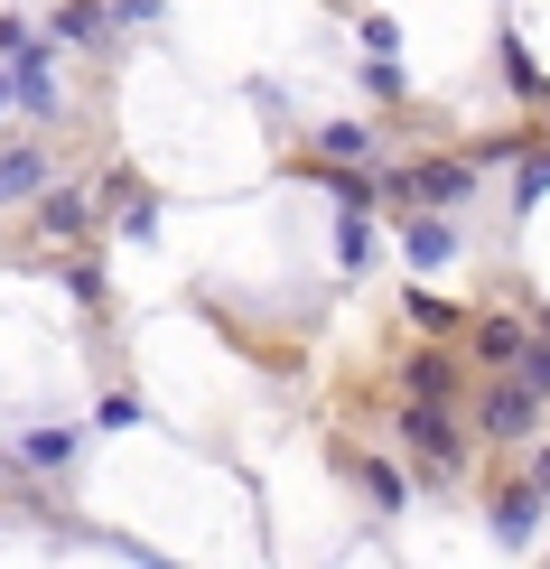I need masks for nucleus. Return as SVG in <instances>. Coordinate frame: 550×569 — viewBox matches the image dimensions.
Masks as SVG:
<instances>
[{"label": "nucleus", "mask_w": 550, "mask_h": 569, "mask_svg": "<svg viewBox=\"0 0 550 569\" xmlns=\"http://www.w3.org/2000/svg\"><path fill=\"white\" fill-rule=\"evenodd\" d=\"M486 430H494V439H532V430H541V383H532V373L486 401Z\"/></svg>", "instance_id": "nucleus-1"}, {"label": "nucleus", "mask_w": 550, "mask_h": 569, "mask_svg": "<svg viewBox=\"0 0 550 569\" xmlns=\"http://www.w3.org/2000/svg\"><path fill=\"white\" fill-rule=\"evenodd\" d=\"M401 430H411V448H420L429 467H448V458H458V420H448V411H439L429 392L411 401V420H401Z\"/></svg>", "instance_id": "nucleus-2"}, {"label": "nucleus", "mask_w": 550, "mask_h": 569, "mask_svg": "<svg viewBox=\"0 0 550 569\" xmlns=\"http://www.w3.org/2000/svg\"><path fill=\"white\" fill-rule=\"evenodd\" d=\"M392 197H429V206H458V197H467V169H458V159H429V169H392Z\"/></svg>", "instance_id": "nucleus-3"}, {"label": "nucleus", "mask_w": 550, "mask_h": 569, "mask_svg": "<svg viewBox=\"0 0 550 569\" xmlns=\"http://www.w3.org/2000/svg\"><path fill=\"white\" fill-rule=\"evenodd\" d=\"M476 346H486V365H522V355H532V337H522L513 318H486V327H476Z\"/></svg>", "instance_id": "nucleus-4"}, {"label": "nucleus", "mask_w": 550, "mask_h": 569, "mask_svg": "<svg viewBox=\"0 0 550 569\" xmlns=\"http://www.w3.org/2000/svg\"><path fill=\"white\" fill-rule=\"evenodd\" d=\"M47 169H38V150H0V197H38Z\"/></svg>", "instance_id": "nucleus-5"}, {"label": "nucleus", "mask_w": 550, "mask_h": 569, "mask_svg": "<svg viewBox=\"0 0 550 569\" xmlns=\"http://www.w3.org/2000/svg\"><path fill=\"white\" fill-rule=\"evenodd\" d=\"M532 505H541V495H532V486H513V495H504V505H494V532H504V541H513V551H522V541H532Z\"/></svg>", "instance_id": "nucleus-6"}, {"label": "nucleus", "mask_w": 550, "mask_h": 569, "mask_svg": "<svg viewBox=\"0 0 550 569\" xmlns=\"http://www.w3.org/2000/svg\"><path fill=\"white\" fill-rule=\"evenodd\" d=\"M448 252H458V233H448L439 216H429V224H411V262H420V271H439Z\"/></svg>", "instance_id": "nucleus-7"}, {"label": "nucleus", "mask_w": 550, "mask_h": 569, "mask_svg": "<svg viewBox=\"0 0 550 569\" xmlns=\"http://www.w3.org/2000/svg\"><path fill=\"white\" fill-rule=\"evenodd\" d=\"M318 150H327V159H364V150H373V131H364V122H327V131H318Z\"/></svg>", "instance_id": "nucleus-8"}, {"label": "nucleus", "mask_w": 550, "mask_h": 569, "mask_svg": "<svg viewBox=\"0 0 550 569\" xmlns=\"http://www.w3.org/2000/svg\"><path fill=\"white\" fill-rule=\"evenodd\" d=\"M47 224H57V233H84V197H76V187H57V197H47Z\"/></svg>", "instance_id": "nucleus-9"}, {"label": "nucleus", "mask_w": 550, "mask_h": 569, "mask_svg": "<svg viewBox=\"0 0 550 569\" xmlns=\"http://www.w3.org/2000/svg\"><path fill=\"white\" fill-rule=\"evenodd\" d=\"M93 29H103V19H93V0H66V10H57V38H93Z\"/></svg>", "instance_id": "nucleus-10"}, {"label": "nucleus", "mask_w": 550, "mask_h": 569, "mask_svg": "<svg viewBox=\"0 0 550 569\" xmlns=\"http://www.w3.org/2000/svg\"><path fill=\"white\" fill-rule=\"evenodd\" d=\"M541 187H550V159H522V178H513V206H541Z\"/></svg>", "instance_id": "nucleus-11"}, {"label": "nucleus", "mask_w": 550, "mask_h": 569, "mask_svg": "<svg viewBox=\"0 0 550 569\" xmlns=\"http://www.w3.org/2000/svg\"><path fill=\"white\" fill-rule=\"evenodd\" d=\"M66 448H76V430H38V439H29V467H57Z\"/></svg>", "instance_id": "nucleus-12"}, {"label": "nucleus", "mask_w": 550, "mask_h": 569, "mask_svg": "<svg viewBox=\"0 0 550 569\" xmlns=\"http://www.w3.org/2000/svg\"><path fill=\"white\" fill-rule=\"evenodd\" d=\"M411 392H429V401L448 392V365H439V355H420V365H411Z\"/></svg>", "instance_id": "nucleus-13"}, {"label": "nucleus", "mask_w": 550, "mask_h": 569, "mask_svg": "<svg viewBox=\"0 0 550 569\" xmlns=\"http://www.w3.org/2000/svg\"><path fill=\"white\" fill-rule=\"evenodd\" d=\"M522 373H532V383L550 392V346H541V337H532V355H522Z\"/></svg>", "instance_id": "nucleus-14"}, {"label": "nucleus", "mask_w": 550, "mask_h": 569, "mask_svg": "<svg viewBox=\"0 0 550 569\" xmlns=\"http://www.w3.org/2000/svg\"><path fill=\"white\" fill-rule=\"evenodd\" d=\"M0 93H10V84H0Z\"/></svg>", "instance_id": "nucleus-15"}]
</instances>
